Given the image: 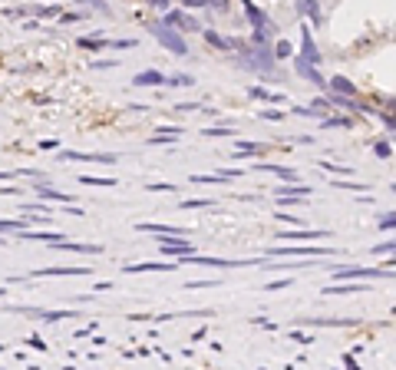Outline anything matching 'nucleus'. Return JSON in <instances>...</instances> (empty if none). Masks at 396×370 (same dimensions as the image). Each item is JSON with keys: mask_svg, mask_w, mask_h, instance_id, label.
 Listing matches in <instances>:
<instances>
[{"mask_svg": "<svg viewBox=\"0 0 396 370\" xmlns=\"http://www.w3.org/2000/svg\"><path fill=\"white\" fill-rule=\"evenodd\" d=\"M238 60H241V66L245 70H251V73H258L261 79H274V56H271V50L264 47V43H254V47H248V50H238Z\"/></svg>", "mask_w": 396, "mask_h": 370, "instance_id": "nucleus-1", "label": "nucleus"}, {"mask_svg": "<svg viewBox=\"0 0 396 370\" xmlns=\"http://www.w3.org/2000/svg\"><path fill=\"white\" fill-rule=\"evenodd\" d=\"M149 34H152L155 40H159V43H162V47H166L169 53H175V56H189V43L179 37V30H172V27H166V23H149Z\"/></svg>", "mask_w": 396, "mask_h": 370, "instance_id": "nucleus-2", "label": "nucleus"}, {"mask_svg": "<svg viewBox=\"0 0 396 370\" xmlns=\"http://www.w3.org/2000/svg\"><path fill=\"white\" fill-rule=\"evenodd\" d=\"M267 255H271V258H274V255H304V258H324V255H337V248H330V245H307V241H301V245H291V248H271Z\"/></svg>", "mask_w": 396, "mask_h": 370, "instance_id": "nucleus-3", "label": "nucleus"}, {"mask_svg": "<svg viewBox=\"0 0 396 370\" xmlns=\"http://www.w3.org/2000/svg\"><path fill=\"white\" fill-rule=\"evenodd\" d=\"M334 275L340 278V281H373V278H390L393 275V264H386V268H383V271H380V268H354V264H350V268H337V271H334Z\"/></svg>", "mask_w": 396, "mask_h": 370, "instance_id": "nucleus-4", "label": "nucleus"}, {"mask_svg": "<svg viewBox=\"0 0 396 370\" xmlns=\"http://www.w3.org/2000/svg\"><path fill=\"white\" fill-rule=\"evenodd\" d=\"M57 159L60 162H99V166H116V156H109V152H76V149H63Z\"/></svg>", "mask_w": 396, "mask_h": 370, "instance_id": "nucleus-5", "label": "nucleus"}, {"mask_svg": "<svg viewBox=\"0 0 396 370\" xmlns=\"http://www.w3.org/2000/svg\"><path fill=\"white\" fill-rule=\"evenodd\" d=\"M179 264H205V268H248V264H254V261H228V258H208V255H182Z\"/></svg>", "mask_w": 396, "mask_h": 370, "instance_id": "nucleus-6", "label": "nucleus"}, {"mask_svg": "<svg viewBox=\"0 0 396 370\" xmlns=\"http://www.w3.org/2000/svg\"><path fill=\"white\" fill-rule=\"evenodd\" d=\"M135 232H152V235H159V241H162V238H185V235H189L185 228L159 225V222H139V225H135Z\"/></svg>", "mask_w": 396, "mask_h": 370, "instance_id": "nucleus-7", "label": "nucleus"}, {"mask_svg": "<svg viewBox=\"0 0 396 370\" xmlns=\"http://www.w3.org/2000/svg\"><path fill=\"white\" fill-rule=\"evenodd\" d=\"M53 251H70V255H103L99 245H79V241H70V238H60V241H50Z\"/></svg>", "mask_w": 396, "mask_h": 370, "instance_id": "nucleus-8", "label": "nucleus"}, {"mask_svg": "<svg viewBox=\"0 0 396 370\" xmlns=\"http://www.w3.org/2000/svg\"><path fill=\"white\" fill-rule=\"evenodd\" d=\"M179 261H142V264H126V275H146V271H175Z\"/></svg>", "mask_w": 396, "mask_h": 370, "instance_id": "nucleus-9", "label": "nucleus"}, {"mask_svg": "<svg viewBox=\"0 0 396 370\" xmlns=\"http://www.w3.org/2000/svg\"><path fill=\"white\" fill-rule=\"evenodd\" d=\"M90 268H79V264H66V268H40L34 271V278H86Z\"/></svg>", "mask_w": 396, "mask_h": 370, "instance_id": "nucleus-10", "label": "nucleus"}, {"mask_svg": "<svg viewBox=\"0 0 396 370\" xmlns=\"http://www.w3.org/2000/svg\"><path fill=\"white\" fill-rule=\"evenodd\" d=\"M294 70H298V73H301L307 83H314V86L327 90V76H321V70H317L314 63H307V60H301V56H298V60H294Z\"/></svg>", "mask_w": 396, "mask_h": 370, "instance_id": "nucleus-11", "label": "nucleus"}, {"mask_svg": "<svg viewBox=\"0 0 396 370\" xmlns=\"http://www.w3.org/2000/svg\"><path fill=\"white\" fill-rule=\"evenodd\" d=\"M166 27L172 30H198V20H192L189 14H182V10H166V20H162Z\"/></svg>", "mask_w": 396, "mask_h": 370, "instance_id": "nucleus-12", "label": "nucleus"}, {"mask_svg": "<svg viewBox=\"0 0 396 370\" xmlns=\"http://www.w3.org/2000/svg\"><path fill=\"white\" fill-rule=\"evenodd\" d=\"M301 60L307 63H321V53H317V47H314V37H311V30H307V23H301Z\"/></svg>", "mask_w": 396, "mask_h": 370, "instance_id": "nucleus-13", "label": "nucleus"}, {"mask_svg": "<svg viewBox=\"0 0 396 370\" xmlns=\"http://www.w3.org/2000/svg\"><path fill=\"white\" fill-rule=\"evenodd\" d=\"M330 232H314V228H294V232H278L284 241H324Z\"/></svg>", "mask_w": 396, "mask_h": 370, "instance_id": "nucleus-14", "label": "nucleus"}, {"mask_svg": "<svg viewBox=\"0 0 396 370\" xmlns=\"http://www.w3.org/2000/svg\"><path fill=\"white\" fill-rule=\"evenodd\" d=\"M162 251L166 255H175V258H182V255H192L195 251V245L185 238H162Z\"/></svg>", "mask_w": 396, "mask_h": 370, "instance_id": "nucleus-15", "label": "nucleus"}, {"mask_svg": "<svg viewBox=\"0 0 396 370\" xmlns=\"http://www.w3.org/2000/svg\"><path fill=\"white\" fill-rule=\"evenodd\" d=\"M34 192L40 195V202H73L66 192H57L53 185H43V182H34Z\"/></svg>", "mask_w": 396, "mask_h": 370, "instance_id": "nucleus-16", "label": "nucleus"}, {"mask_svg": "<svg viewBox=\"0 0 396 370\" xmlns=\"http://www.w3.org/2000/svg\"><path fill=\"white\" fill-rule=\"evenodd\" d=\"M354 291H370V284L367 281H343L334 288H324V295H354Z\"/></svg>", "mask_w": 396, "mask_h": 370, "instance_id": "nucleus-17", "label": "nucleus"}, {"mask_svg": "<svg viewBox=\"0 0 396 370\" xmlns=\"http://www.w3.org/2000/svg\"><path fill=\"white\" fill-rule=\"evenodd\" d=\"M258 172H271V175H278V179H298V169H291V166H274V162H258Z\"/></svg>", "mask_w": 396, "mask_h": 370, "instance_id": "nucleus-18", "label": "nucleus"}, {"mask_svg": "<svg viewBox=\"0 0 396 370\" xmlns=\"http://www.w3.org/2000/svg\"><path fill=\"white\" fill-rule=\"evenodd\" d=\"M327 90L340 92V96H357V86H354L347 76H330V79H327Z\"/></svg>", "mask_w": 396, "mask_h": 370, "instance_id": "nucleus-19", "label": "nucleus"}, {"mask_svg": "<svg viewBox=\"0 0 396 370\" xmlns=\"http://www.w3.org/2000/svg\"><path fill=\"white\" fill-rule=\"evenodd\" d=\"M274 192H278V195H298V199H307V195H311V185H298V179H287V185H278Z\"/></svg>", "mask_w": 396, "mask_h": 370, "instance_id": "nucleus-20", "label": "nucleus"}, {"mask_svg": "<svg viewBox=\"0 0 396 370\" xmlns=\"http://www.w3.org/2000/svg\"><path fill=\"white\" fill-rule=\"evenodd\" d=\"M162 83H166V76L159 70H146V73L132 76V86H162Z\"/></svg>", "mask_w": 396, "mask_h": 370, "instance_id": "nucleus-21", "label": "nucleus"}, {"mask_svg": "<svg viewBox=\"0 0 396 370\" xmlns=\"http://www.w3.org/2000/svg\"><path fill=\"white\" fill-rule=\"evenodd\" d=\"M298 10H301V14H307V17L314 20V23H321V20H324L321 7H317V0H298Z\"/></svg>", "mask_w": 396, "mask_h": 370, "instance_id": "nucleus-22", "label": "nucleus"}, {"mask_svg": "<svg viewBox=\"0 0 396 370\" xmlns=\"http://www.w3.org/2000/svg\"><path fill=\"white\" fill-rule=\"evenodd\" d=\"M245 14H248V20H251V27H264V23L271 20L267 14H264V10H258L251 0H245Z\"/></svg>", "mask_w": 396, "mask_h": 370, "instance_id": "nucleus-23", "label": "nucleus"}, {"mask_svg": "<svg viewBox=\"0 0 396 370\" xmlns=\"http://www.w3.org/2000/svg\"><path fill=\"white\" fill-rule=\"evenodd\" d=\"M76 43H79V47H83V50H106V47H109V40L106 37H79L76 40Z\"/></svg>", "mask_w": 396, "mask_h": 370, "instance_id": "nucleus-24", "label": "nucleus"}, {"mask_svg": "<svg viewBox=\"0 0 396 370\" xmlns=\"http://www.w3.org/2000/svg\"><path fill=\"white\" fill-rule=\"evenodd\" d=\"M20 238H27V241H43V245H50V241H60L63 235H57V232H23Z\"/></svg>", "mask_w": 396, "mask_h": 370, "instance_id": "nucleus-25", "label": "nucleus"}, {"mask_svg": "<svg viewBox=\"0 0 396 370\" xmlns=\"http://www.w3.org/2000/svg\"><path fill=\"white\" fill-rule=\"evenodd\" d=\"M321 126H324V130H330V126H340V130H350V126H354V119H350V116H324V119H321Z\"/></svg>", "mask_w": 396, "mask_h": 370, "instance_id": "nucleus-26", "label": "nucleus"}, {"mask_svg": "<svg viewBox=\"0 0 396 370\" xmlns=\"http://www.w3.org/2000/svg\"><path fill=\"white\" fill-rule=\"evenodd\" d=\"M76 182H83V185H99V188H113V185H119L116 179H103V175H79Z\"/></svg>", "mask_w": 396, "mask_h": 370, "instance_id": "nucleus-27", "label": "nucleus"}, {"mask_svg": "<svg viewBox=\"0 0 396 370\" xmlns=\"http://www.w3.org/2000/svg\"><path fill=\"white\" fill-rule=\"evenodd\" d=\"M179 208H185V212H192V208H215V202L211 199H185Z\"/></svg>", "mask_w": 396, "mask_h": 370, "instance_id": "nucleus-28", "label": "nucleus"}, {"mask_svg": "<svg viewBox=\"0 0 396 370\" xmlns=\"http://www.w3.org/2000/svg\"><path fill=\"white\" fill-rule=\"evenodd\" d=\"M291 53H294V50H291V43H287V40H278V43H274V50H271L274 60H287Z\"/></svg>", "mask_w": 396, "mask_h": 370, "instance_id": "nucleus-29", "label": "nucleus"}, {"mask_svg": "<svg viewBox=\"0 0 396 370\" xmlns=\"http://www.w3.org/2000/svg\"><path fill=\"white\" fill-rule=\"evenodd\" d=\"M192 83H195L192 76L179 73V76H166V83H162V86H192Z\"/></svg>", "mask_w": 396, "mask_h": 370, "instance_id": "nucleus-30", "label": "nucleus"}, {"mask_svg": "<svg viewBox=\"0 0 396 370\" xmlns=\"http://www.w3.org/2000/svg\"><path fill=\"white\" fill-rule=\"evenodd\" d=\"M321 169H327V172H334V175H350V172H354L350 166H337V162H327V159L321 162Z\"/></svg>", "mask_w": 396, "mask_h": 370, "instance_id": "nucleus-31", "label": "nucleus"}, {"mask_svg": "<svg viewBox=\"0 0 396 370\" xmlns=\"http://www.w3.org/2000/svg\"><path fill=\"white\" fill-rule=\"evenodd\" d=\"M40 314H43V311H40ZM63 317H76V314L73 311H47L43 321H47V324H57V321H63Z\"/></svg>", "mask_w": 396, "mask_h": 370, "instance_id": "nucleus-32", "label": "nucleus"}, {"mask_svg": "<svg viewBox=\"0 0 396 370\" xmlns=\"http://www.w3.org/2000/svg\"><path fill=\"white\" fill-rule=\"evenodd\" d=\"M146 192H169V195H175V185L172 182H146Z\"/></svg>", "mask_w": 396, "mask_h": 370, "instance_id": "nucleus-33", "label": "nucleus"}, {"mask_svg": "<svg viewBox=\"0 0 396 370\" xmlns=\"http://www.w3.org/2000/svg\"><path fill=\"white\" fill-rule=\"evenodd\" d=\"M192 182H195V185H198V182H202V185H222L225 179H222V175H192Z\"/></svg>", "mask_w": 396, "mask_h": 370, "instance_id": "nucleus-34", "label": "nucleus"}, {"mask_svg": "<svg viewBox=\"0 0 396 370\" xmlns=\"http://www.w3.org/2000/svg\"><path fill=\"white\" fill-rule=\"evenodd\" d=\"M337 185V188H350V192H370V185L367 182H330Z\"/></svg>", "mask_w": 396, "mask_h": 370, "instance_id": "nucleus-35", "label": "nucleus"}, {"mask_svg": "<svg viewBox=\"0 0 396 370\" xmlns=\"http://www.w3.org/2000/svg\"><path fill=\"white\" fill-rule=\"evenodd\" d=\"M284 288H291V278H281V281H271V284H264V291H284Z\"/></svg>", "mask_w": 396, "mask_h": 370, "instance_id": "nucleus-36", "label": "nucleus"}, {"mask_svg": "<svg viewBox=\"0 0 396 370\" xmlns=\"http://www.w3.org/2000/svg\"><path fill=\"white\" fill-rule=\"evenodd\" d=\"M373 149H377L380 159H390V156H393V146H390V143H383V139H380V143H377Z\"/></svg>", "mask_w": 396, "mask_h": 370, "instance_id": "nucleus-37", "label": "nucleus"}, {"mask_svg": "<svg viewBox=\"0 0 396 370\" xmlns=\"http://www.w3.org/2000/svg\"><path fill=\"white\" fill-rule=\"evenodd\" d=\"M373 255H393V241H380V245H373Z\"/></svg>", "mask_w": 396, "mask_h": 370, "instance_id": "nucleus-38", "label": "nucleus"}, {"mask_svg": "<svg viewBox=\"0 0 396 370\" xmlns=\"http://www.w3.org/2000/svg\"><path fill=\"white\" fill-rule=\"evenodd\" d=\"M185 288H189V291H198V288H218V281H189Z\"/></svg>", "mask_w": 396, "mask_h": 370, "instance_id": "nucleus-39", "label": "nucleus"}, {"mask_svg": "<svg viewBox=\"0 0 396 370\" xmlns=\"http://www.w3.org/2000/svg\"><path fill=\"white\" fill-rule=\"evenodd\" d=\"M109 47H113V50H132L135 40H109Z\"/></svg>", "mask_w": 396, "mask_h": 370, "instance_id": "nucleus-40", "label": "nucleus"}, {"mask_svg": "<svg viewBox=\"0 0 396 370\" xmlns=\"http://www.w3.org/2000/svg\"><path fill=\"white\" fill-rule=\"evenodd\" d=\"M393 225H396L393 212H386V215H383V219H380V228H383V232H393Z\"/></svg>", "mask_w": 396, "mask_h": 370, "instance_id": "nucleus-41", "label": "nucleus"}, {"mask_svg": "<svg viewBox=\"0 0 396 370\" xmlns=\"http://www.w3.org/2000/svg\"><path fill=\"white\" fill-rule=\"evenodd\" d=\"M261 116L267 119V123H281V119H284V112H281V110H264Z\"/></svg>", "mask_w": 396, "mask_h": 370, "instance_id": "nucleus-42", "label": "nucleus"}, {"mask_svg": "<svg viewBox=\"0 0 396 370\" xmlns=\"http://www.w3.org/2000/svg\"><path fill=\"white\" fill-rule=\"evenodd\" d=\"M205 136H235V130H225V126H211V130H205Z\"/></svg>", "mask_w": 396, "mask_h": 370, "instance_id": "nucleus-43", "label": "nucleus"}, {"mask_svg": "<svg viewBox=\"0 0 396 370\" xmlns=\"http://www.w3.org/2000/svg\"><path fill=\"white\" fill-rule=\"evenodd\" d=\"M251 99H271V92L261 90V86H251Z\"/></svg>", "mask_w": 396, "mask_h": 370, "instance_id": "nucleus-44", "label": "nucleus"}, {"mask_svg": "<svg viewBox=\"0 0 396 370\" xmlns=\"http://www.w3.org/2000/svg\"><path fill=\"white\" fill-rule=\"evenodd\" d=\"M14 228H23V222H10V219L0 222V232H14Z\"/></svg>", "mask_w": 396, "mask_h": 370, "instance_id": "nucleus-45", "label": "nucleus"}, {"mask_svg": "<svg viewBox=\"0 0 396 370\" xmlns=\"http://www.w3.org/2000/svg\"><path fill=\"white\" fill-rule=\"evenodd\" d=\"M291 341H298V344H311L314 337H311V334H301V331H294V334H291Z\"/></svg>", "mask_w": 396, "mask_h": 370, "instance_id": "nucleus-46", "label": "nucleus"}, {"mask_svg": "<svg viewBox=\"0 0 396 370\" xmlns=\"http://www.w3.org/2000/svg\"><path fill=\"white\" fill-rule=\"evenodd\" d=\"M27 344H30V347H34V351H47V344H43V341H40L37 334H34V337H30V341H27Z\"/></svg>", "mask_w": 396, "mask_h": 370, "instance_id": "nucleus-47", "label": "nucleus"}, {"mask_svg": "<svg viewBox=\"0 0 396 370\" xmlns=\"http://www.w3.org/2000/svg\"><path fill=\"white\" fill-rule=\"evenodd\" d=\"M79 20H83V14H63L60 23H79Z\"/></svg>", "mask_w": 396, "mask_h": 370, "instance_id": "nucleus-48", "label": "nucleus"}, {"mask_svg": "<svg viewBox=\"0 0 396 370\" xmlns=\"http://www.w3.org/2000/svg\"><path fill=\"white\" fill-rule=\"evenodd\" d=\"M343 364H347L350 370H357V360H354V354H343Z\"/></svg>", "mask_w": 396, "mask_h": 370, "instance_id": "nucleus-49", "label": "nucleus"}, {"mask_svg": "<svg viewBox=\"0 0 396 370\" xmlns=\"http://www.w3.org/2000/svg\"><path fill=\"white\" fill-rule=\"evenodd\" d=\"M185 7H208V0H182Z\"/></svg>", "mask_w": 396, "mask_h": 370, "instance_id": "nucleus-50", "label": "nucleus"}, {"mask_svg": "<svg viewBox=\"0 0 396 370\" xmlns=\"http://www.w3.org/2000/svg\"><path fill=\"white\" fill-rule=\"evenodd\" d=\"M278 222H291V225H301V219H294V215H278Z\"/></svg>", "mask_w": 396, "mask_h": 370, "instance_id": "nucleus-51", "label": "nucleus"}, {"mask_svg": "<svg viewBox=\"0 0 396 370\" xmlns=\"http://www.w3.org/2000/svg\"><path fill=\"white\" fill-rule=\"evenodd\" d=\"M152 7H159V10H169V0H149Z\"/></svg>", "mask_w": 396, "mask_h": 370, "instance_id": "nucleus-52", "label": "nucleus"}, {"mask_svg": "<svg viewBox=\"0 0 396 370\" xmlns=\"http://www.w3.org/2000/svg\"><path fill=\"white\" fill-rule=\"evenodd\" d=\"M14 175H17V172H0V179H14Z\"/></svg>", "mask_w": 396, "mask_h": 370, "instance_id": "nucleus-53", "label": "nucleus"}]
</instances>
